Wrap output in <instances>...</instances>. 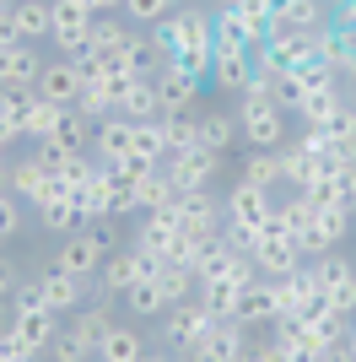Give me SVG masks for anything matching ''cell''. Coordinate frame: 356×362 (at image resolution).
Masks as SVG:
<instances>
[{"label":"cell","mask_w":356,"mask_h":362,"mask_svg":"<svg viewBox=\"0 0 356 362\" xmlns=\"http://www.w3.org/2000/svg\"><path fill=\"white\" fill-rule=\"evenodd\" d=\"M49 44H28V38H16V44H0V87L6 92H22V87H38V76H44Z\"/></svg>","instance_id":"7"},{"label":"cell","mask_w":356,"mask_h":362,"mask_svg":"<svg viewBox=\"0 0 356 362\" xmlns=\"http://www.w3.org/2000/svg\"><path fill=\"white\" fill-rule=\"evenodd\" d=\"M243 179L259 184V189H275V184H281V151H249Z\"/></svg>","instance_id":"38"},{"label":"cell","mask_w":356,"mask_h":362,"mask_svg":"<svg viewBox=\"0 0 356 362\" xmlns=\"http://www.w3.org/2000/svg\"><path fill=\"white\" fill-rule=\"evenodd\" d=\"M157 33H162L167 54H178V49H216V11L210 6H178Z\"/></svg>","instance_id":"3"},{"label":"cell","mask_w":356,"mask_h":362,"mask_svg":"<svg viewBox=\"0 0 356 362\" xmlns=\"http://www.w3.org/2000/svg\"><path fill=\"white\" fill-rule=\"evenodd\" d=\"M49 179H54V173L38 163V151H28V157H16V163L6 168V189H11L16 200H28V206L44 195V184H49Z\"/></svg>","instance_id":"24"},{"label":"cell","mask_w":356,"mask_h":362,"mask_svg":"<svg viewBox=\"0 0 356 362\" xmlns=\"http://www.w3.org/2000/svg\"><path fill=\"white\" fill-rule=\"evenodd\" d=\"M345 103L340 92V76L335 81H319V87H302V98H297V119L302 124H329V114Z\"/></svg>","instance_id":"23"},{"label":"cell","mask_w":356,"mask_h":362,"mask_svg":"<svg viewBox=\"0 0 356 362\" xmlns=\"http://www.w3.org/2000/svg\"><path fill=\"white\" fill-rule=\"evenodd\" d=\"M162 168H167V179H173L178 189H216V179H222V151L189 146V151H173Z\"/></svg>","instance_id":"9"},{"label":"cell","mask_w":356,"mask_h":362,"mask_svg":"<svg viewBox=\"0 0 356 362\" xmlns=\"http://www.w3.org/2000/svg\"><path fill=\"white\" fill-rule=\"evenodd\" d=\"M210 60H216V49H178L167 65H178V71L194 76V81H210Z\"/></svg>","instance_id":"40"},{"label":"cell","mask_w":356,"mask_h":362,"mask_svg":"<svg viewBox=\"0 0 356 362\" xmlns=\"http://www.w3.org/2000/svg\"><path fill=\"white\" fill-rule=\"evenodd\" d=\"M124 308H130L135 319H162L167 314V298H162V287H157V276H146V281H135L130 292H124Z\"/></svg>","instance_id":"33"},{"label":"cell","mask_w":356,"mask_h":362,"mask_svg":"<svg viewBox=\"0 0 356 362\" xmlns=\"http://www.w3.org/2000/svg\"><path fill=\"white\" fill-rule=\"evenodd\" d=\"M11 22H16V38L49 44L54 38V0H11Z\"/></svg>","instance_id":"20"},{"label":"cell","mask_w":356,"mask_h":362,"mask_svg":"<svg viewBox=\"0 0 356 362\" xmlns=\"http://www.w3.org/2000/svg\"><path fill=\"white\" fill-rule=\"evenodd\" d=\"M44 357H49V362H92V351L81 346V341H76L71 330H59L54 341H49V351H44Z\"/></svg>","instance_id":"41"},{"label":"cell","mask_w":356,"mask_h":362,"mask_svg":"<svg viewBox=\"0 0 356 362\" xmlns=\"http://www.w3.org/2000/svg\"><path fill=\"white\" fill-rule=\"evenodd\" d=\"M243 362H249V357H243Z\"/></svg>","instance_id":"57"},{"label":"cell","mask_w":356,"mask_h":362,"mask_svg":"<svg viewBox=\"0 0 356 362\" xmlns=\"http://www.w3.org/2000/svg\"><path fill=\"white\" fill-rule=\"evenodd\" d=\"M135 206L141 211H173L178 206V184L167 179V168H151V173L135 179Z\"/></svg>","instance_id":"25"},{"label":"cell","mask_w":356,"mask_h":362,"mask_svg":"<svg viewBox=\"0 0 356 362\" xmlns=\"http://www.w3.org/2000/svg\"><path fill=\"white\" fill-rule=\"evenodd\" d=\"M16 227H22V200L0 189V238H16Z\"/></svg>","instance_id":"42"},{"label":"cell","mask_w":356,"mask_h":362,"mask_svg":"<svg viewBox=\"0 0 356 362\" xmlns=\"http://www.w3.org/2000/svg\"><path fill=\"white\" fill-rule=\"evenodd\" d=\"M351 216L356 211H340V206H313V222H308V233H302V259H319V255H329V249H340L345 238H351Z\"/></svg>","instance_id":"11"},{"label":"cell","mask_w":356,"mask_h":362,"mask_svg":"<svg viewBox=\"0 0 356 362\" xmlns=\"http://www.w3.org/2000/svg\"><path fill=\"white\" fill-rule=\"evenodd\" d=\"M59 119H65V108L49 103V98H32V108L22 114V141H54Z\"/></svg>","instance_id":"30"},{"label":"cell","mask_w":356,"mask_h":362,"mask_svg":"<svg viewBox=\"0 0 356 362\" xmlns=\"http://www.w3.org/2000/svg\"><path fill=\"white\" fill-rule=\"evenodd\" d=\"M32 292H38V298H44L54 314H76L81 303L97 298V287H92V281H81V276H65L59 265H44V271L32 276Z\"/></svg>","instance_id":"8"},{"label":"cell","mask_w":356,"mask_h":362,"mask_svg":"<svg viewBox=\"0 0 356 362\" xmlns=\"http://www.w3.org/2000/svg\"><path fill=\"white\" fill-rule=\"evenodd\" d=\"M178 11V0H124V22H130V28H162L167 16Z\"/></svg>","instance_id":"37"},{"label":"cell","mask_w":356,"mask_h":362,"mask_svg":"<svg viewBox=\"0 0 356 362\" xmlns=\"http://www.w3.org/2000/svg\"><path fill=\"white\" fill-rule=\"evenodd\" d=\"M87 227H92V233H97V243H103L108 255H114V249H119V227H114V216H103V222H87Z\"/></svg>","instance_id":"46"},{"label":"cell","mask_w":356,"mask_h":362,"mask_svg":"<svg viewBox=\"0 0 356 362\" xmlns=\"http://www.w3.org/2000/svg\"><path fill=\"white\" fill-rule=\"evenodd\" d=\"M335 33H340V60H335V71L356 81V28H335Z\"/></svg>","instance_id":"43"},{"label":"cell","mask_w":356,"mask_h":362,"mask_svg":"<svg viewBox=\"0 0 356 362\" xmlns=\"http://www.w3.org/2000/svg\"><path fill=\"white\" fill-rule=\"evenodd\" d=\"M0 189H6V163H0Z\"/></svg>","instance_id":"53"},{"label":"cell","mask_w":356,"mask_h":362,"mask_svg":"<svg viewBox=\"0 0 356 362\" xmlns=\"http://www.w3.org/2000/svg\"><path fill=\"white\" fill-rule=\"evenodd\" d=\"M157 287H162V298H167V308H173V303H189L194 292V265H173V259H162V265H157Z\"/></svg>","instance_id":"34"},{"label":"cell","mask_w":356,"mask_h":362,"mask_svg":"<svg viewBox=\"0 0 356 362\" xmlns=\"http://www.w3.org/2000/svg\"><path fill=\"white\" fill-rule=\"evenodd\" d=\"M210 319H216V314H210L206 303H200V292H194L189 303H173V308L162 314V346H167V351L194 346V341L210 330Z\"/></svg>","instance_id":"10"},{"label":"cell","mask_w":356,"mask_h":362,"mask_svg":"<svg viewBox=\"0 0 356 362\" xmlns=\"http://www.w3.org/2000/svg\"><path fill=\"white\" fill-rule=\"evenodd\" d=\"M141 362H173V351H151L146 346V351H141Z\"/></svg>","instance_id":"50"},{"label":"cell","mask_w":356,"mask_h":362,"mask_svg":"<svg viewBox=\"0 0 356 362\" xmlns=\"http://www.w3.org/2000/svg\"><path fill=\"white\" fill-rule=\"evenodd\" d=\"M38 222L49 227V233H76V227H87V206L76 195H59V200H49V206H38Z\"/></svg>","instance_id":"28"},{"label":"cell","mask_w":356,"mask_h":362,"mask_svg":"<svg viewBox=\"0 0 356 362\" xmlns=\"http://www.w3.org/2000/svg\"><path fill=\"white\" fill-rule=\"evenodd\" d=\"M119 114H124V119H162V103H157V76H141V81L124 92Z\"/></svg>","instance_id":"32"},{"label":"cell","mask_w":356,"mask_h":362,"mask_svg":"<svg viewBox=\"0 0 356 362\" xmlns=\"http://www.w3.org/2000/svg\"><path fill=\"white\" fill-rule=\"evenodd\" d=\"M216 49H249V33H243V22H237L232 6L216 11Z\"/></svg>","instance_id":"39"},{"label":"cell","mask_w":356,"mask_h":362,"mask_svg":"<svg viewBox=\"0 0 356 362\" xmlns=\"http://www.w3.org/2000/svg\"><path fill=\"white\" fill-rule=\"evenodd\" d=\"M54 141L65 151H92V141H97V119L92 114H81V108H65V119H59Z\"/></svg>","instance_id":"31"},{"label":"cell","mask_w":356,"mask_h":362,"mask_svg":"<svg viewBox=\"0 0 356 362\" xmlns=\"http://www.w3.org/2000/svg\"><path fill=\"white\" fill-rule=\"evenodd\" d=\"M130 157H135V163H146V168H162V163H167L162 124H157V119H135V130H130Z\"/></svg>","instance_id":"27"},{"label":"cell","mask_w":356,"mask_h":362,"mask_svg":"<svg viewBox=\"0 0 356 362\" xmlns=\"http://www.w3.org/2000/svg\"><path fill=\"white\" fill-rule=\"evenodd\" d=\"M76 6H87V11H97V0H76Z\"/></svg>","instance_id":"52"},{"label":"cell","mask_w":356,"mask_h":362,"mask_svg":"<svg viewBox=\"0 0 356 362\" xmlns=\"http://www.w3.org/2000/svg\"><path fill=\"white\" fill-rule=\"evenodd\" d=\"M308 265H313V281H319V298L356 319V259H345L340 249H329V255L308 259Z\"/></svg>","instance_id":"2"},{"label":"cell","mask_w":356,"mask_h":362,"mask_svg":"<svg viewBox=\"0 0 356 362\" xmlns=\"http://www.w3.org/2000/svg\"><path fill=\"white\" fill-rule=\"evenodd\" d=\"M103 259H108V249L97 243V233H92V227H76V233H65V238H59V249H54V259H49V265H59L65 276H81V281H92V287H97Z\"/></svg>","instance_id":"5"},{"label":"cell","mask_w":356,"mask_h":362,"mask_svg":"<svg viewBox=\"0 0 356 362\" xmlns=\"http://www.w3.org/2000/svg\"><path fill=\"white\" fill-rule=\"evenodd\" d=\"M249 259H254V271L265 276V281H275V276H286V271H297V265H302V249H297L292 238H281V233L259 227V238H254Z\"/></svg>","instance_id":"12"},{"label":"cell","mask_w":356,"mask_h":362,"mask_svg":"<svg viewBox=\"0 0 356 362\" xmlns=\"http://www.w3.org/2000/svg\"><path fill=\"white\" fill-rule=\"evenodd\" d=\"M157 265L162 259L141 255V249H114V255L103 259V271H97V298H124V292L135 287V281H146V276H157Z\"/></svg>","instance_id":"4"},{"label":"cell","mask_w":356,"mask_h":362,"mask_svg":"<svg viewBox=\"0 0 356 362\" xmlns=\"http://www.w3.org/2000/svg\"><path fill=\"white\" fill-rule=\"evenodd\" d=\"M319 362H356V357H351V346H345V341H340V346H329V351H324V357H319Z\"/></svg>","instance_id":"49"},{"label":"cell","mask_w":356,"mask_h":362,"mask_svg":"<svg viewBox=\"0 0 356 362\" xmlns=\"http://www.w3.org/2000/svg\"><path fill=\"white\" fill-rule=\"evenodd\" d=\"M270 287H275V308H281V314H308L313 303H319V281H313V265H308V259H302L297 271L275 276Z\"/></svg>","instance_id":"17"},{"label":"cell","mask_w":356,"mask_h":362,"mask_svg":"<svg viewBox=\"0 0 356 362\" xmlns=\"http://www.w3.org/2000/svg\"><path fill=\"white\" fill-rule=\"evenodd\" d=\"M130 130H135V119H124V114H108V119H97V141H92V157H97L103 168L124 163V157H130Z\"/></svg>","instance_id":"22"},{"label":"cell","mask_w":356,"mask_h":362,"mask_svg":"<svg viewBox=\"0 0 356 362\" xmlns=\"http://www.w3.org/2000/svg\"><path fill=\"white\" fill-rule=\"evenodd\" d=\"M351 108H356V98H351Z\"/></svg>","instance_id":"54"},{"label":"cell","mask_w":356,"mask_h":362,"mask_svg":"<svg viewBox=\"0 0 356 362\" xmlns=\"http://www.w3.org/2000/svg\"><path fill=\"white\" fill-rule=\"evenodd\" d=\"M92 362H97V357H92Z\"/></svg>","instance_id":"56"},{"label":"cell","mask_w":356,"mask_h":362,"mask_svg":"<svg viewBox=\"0 0 356 362\" xmlns=\"http://www.w3.org/2000/svg\"><path fill=\"white\" fill-rule=\"evenodd\" d=\"M0 362H38L32 351H22V341L11 335V325H0Z\"/></svg>","instance_id":"45"},{"label":"cell","mask_w":356,"mask_h":362,"mask_svg":"<svg viewBox=\"0 0 356 362\" xmlns=\"http://www.w3.org/2000/svg\"><path fill=\"white\" fill-rule=\"evenodd\" d=\"M124 60H130L135 76H162L173 54H167V44H162V33H157V28H135L130 44H124Z\"/></svg>","instance_id":"18"},{"label":"cell","mask_w":356,"mask_h":362,"mask_svg":"<svg viewBox=\"0 0 356 362\" xmlns=\"http://www.w3.org/2000/svg\"><path fill=\"white\" fill-rule=\"evenodd\" d=\"M0 44H16V22H11V0H0Z\"/></svg>","instance_id":"48"},{"label":"cell","mask_w":356,"mask_h":362,"mask_svg":"<svg viewBox=\"0 0 356 362\" xmlns=\"http://www.w3.org/2000/svg\"><path fill=\"white\" fill-rule=\"evenodd\" d=\"M232 319L243 325V330H265V325H275V319H281V308H275V287H270L265 276H254L249 287L237 292Z\"/></svg>","instance_id":"15"},{"label":"cell","mask_w":356,"mask_h":362,"mask_svg":"<svg viewBox=\"0 0 356 362\" xmlns=\"http://www.w3.org/2000/svg\"><path fill=\"white\" fill-rule=\"evenodd\" d=\"M270 211H275V189H259L249 179H237L227 189V222L232 227H265Z\"/></svg>","instance_id":"13"},{"label":"cell","mask_w":356,"mask_h":362,"mask_svg":"<svg viewBox=\"0 0 356 362\" xmlns=\"http://www.w3.org/2000/svg\"><path fill=\"white\" fill-rule=\"evenodd\" d=\"M194 130H200V146L210 151H232V141H243V130H237V114H200L194 119Z\"/></svg>","instance_id":"29"},{"label":"cell","mask_w":356,"mask_h":362,"mask_svg":"<svg viewBox=\"0 0 356 362\" xmlns=\"http://www.w3.org/2000/svg\"><path fill=\"white\" fill-rule=\"evenodd\" d=\"M249 357V330L237 319H210V330L184 346V362H243Z\"/></svg>","instance_id":"6"},{"label":"cell","mask_w":356,"mask_h":362,"mask_svg":"<svg viewBox=\"0 0 356 362\" xmlns=\"http://www.w3.org/2000/svg\"><path fill=\"white\" fill-rule=\"evenodd\" d=\"M206 6H210V11H222V6H232V0H206Z\"/></svg>","instance_id":"51"},{"label":"cell","mask_w":356,"mask_h":362,"mask_svg":"<svg viewBox=\"0 0 356 362\" xmlns=\"http://www.w3.org/2000/svg\"><path fill=\"white\" fill-rule=\"evenodd\" d=\"M130 22H124V16H119V11H97V16H92V38H87V44L92 49H108V54H114V49H124V44H130Z\"/></svg>","instance_id":"36"},{"label":"cell","mask_w":356,"mask_h":362,"mask_svg":"<svg viewBox=\"0 0 356 362\" xmlns=\"http://www.w3.org/2000/svg\"><path fill=\"white\" fill-rule=\"evenodd\" d=\"M135 362H141V357H135Z\"/></svg>","instance_id":"55"},{"label":"cell","mask_w":356,"mask_h":362,"mask_svg":"<svg viewBox=\"0 0 356 362\" xmlns=\"http://www.w3.org/2000/svg\"><path fill=\"white\" fill-rule=\"evenodd\" d=\"M38 98H49V103H59V108H76L81 103V92H87V76L76 71V60L71 54H59V60H49L44 65V76H38Z\"/></svg>","instance_id":"14"},{"label":"cell","mask_w":356,"mask_h":362,"mask_svg":"<svg viewBox=\"0 0 356 362\" xmlns=\"http://www.w3.org/2000/svg\"><path fill=\"white\" fill-rule=\"evenodd\" d=\"M141 351H146L141 330H130V325H114V330L103 335V346H97V362H135Z\"/></svg>","instance_id":"35"},{"label":"cell","mask_w":356,"mask_h":362,"mask_svg":"<svg viewBox=\"0 0 356 362\" xmlns=\"http://www.w3.org/2000/svg\"><path fill=\"white\" fill-rule=\"evenodd\" d=\"M319 173H324V157H319V151H308L302 141H286L281 146V184L302 189V184L319 179Z\"/></svg>","instance_id":"26"},{"label":"cell","mask_w":356,"mask_h":362,"mask_svg":"<svg viewBox=\"0 0 356 362\" xmlns=\"http://www.w3.org/2000/svg\"><path fill=\"white\" fill-rule=\"evenodd\" d=\"M254 81V60H249V49H216V60H210V81L206 87L216 92H243Z\"/></svg>","instance_id":"21"},{"label":"cell","mask_w":356,"mask_h":362,"mask_svg":"<svg viewBox=\"0 0 356 362\" xmlns=\"http://www.w3.org/2000/svg\"><path fill=\"white\" fill-rule=\"evenodd\" d=\"M249 362H292V346L270 335V341H259V346H249Z\"/></svg>","instance_id":"44"},{"label":"cell","mask_w":356,"mask_h":362,"mask_svg":"<svg viewBox=\"0 0 356 362\" xmlns=\"http://www.w3.org/2000/svg\"><path fill=\"white\" fill-rule=\"evenodd\" d=\"M16 287H22V281H16V265H11V259H6V255H0V303L11 298Z\"/></svg>","instance_id":"47"},{"label":"cell","mask_w":356,"mask_h":362,"mask_svg":"<svg viewBox=\"0 0 356 362\" xmlns=\"http://www.w3.org/2000/svg\"><path fill=\"white\" fill-rule=\"evenodd\" d=\"M11 303H16V308H11V319H6V325H11V335L22 341V351L44 357L49 341L59 335V314L38 298V292H32V281H22V287L11 292Z\"/></svg>","instance_id":"1"},{"label":"cell","mask_w":356,"mask_h":362,"mask_svg":"<svg viewBox=\"0 0 356 362\" xmlns=\"http://www.w3.org/2000/svg\"><path fill=\"white\" fill-rule=\"evenodd\" d=\"M200 87H206V81H194V76H184L178 65H167V71L157 76V103H162V119H167V114H200Z\"/></svg>","instance_id":"16"},{"label":"cell","mask_w":356,"mask_h":362,"mask_svg":"<svg viewBox=\"0 0 356 362\" xmlns=\"http://www.w3.org/2000/svg\"><path fill=\"white\" fill-rule=\"evenodd\" d=\"M108 330H114V308H108V298H92V303H81V308L71 314V335L92 351V357H97V346H103Z\"/></svg>","instance_id":"19"}]
</instances>
